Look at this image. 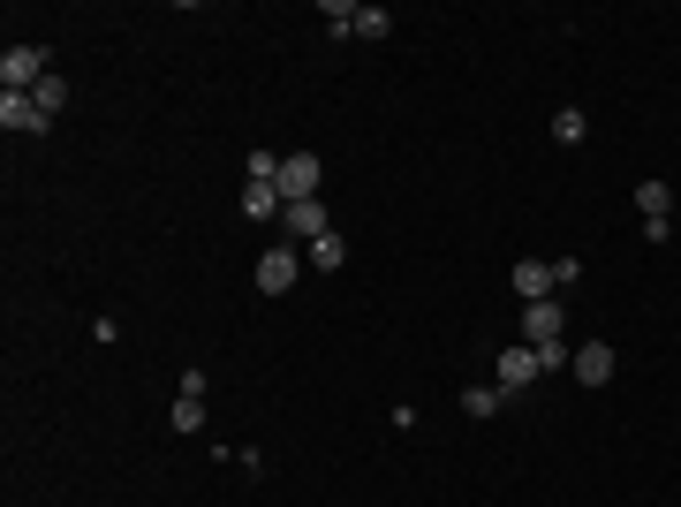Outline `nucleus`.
Listing matches in <instances>:
<instances>
[{
  "label": "nucleus",
  "mask_w": 681,
  "mask_h": 507,
  "mask_svg": "<svg viewBox=\"0 0 681 507\" xmlns=\"http://www.w3.org/2000/svg\"><path fill=\"white\" fill-rule=\"evenodd\" d=\"M53 76V53L46 46H8L0 53V91H38Z\"/></svg>",
  "instance_id": "nucleus-1"
},
{
  "label": "nucleus",
  "mask_w": 681,
  "mask_h": 507,
  "mask_svg": "<svg viewBox=\"0 0 681 507\" xmlns=\"http://www.w3.org/2000/svg\"><path fill=\"white\" fill-rule=\"evenodd\" d=\"M281 197L288 205L319 197V152H281Z\"/></svg>",
  "instance_id": "nucleus-2"
},
{
  "label": "nucleus",
  "mask_w": 681,
  "mask_h": 507,
  "mask_svg": "<svg viewBox=\"0 0 681 507\" xmlns=\"http://www.w3.org/2000/svg\"><path fill=\"white\" fill-rule=\"evenodd\" d=\"M0 129H8V137H15V129H23V137H46L53 122L38 114V99H30V91H0Z\"/></svg>",
  "instance_id": "nucleus-3"
},
{
  "label": "nucleus",
  "mask_w": 681,
  "mask_h": 507,
  "mask_svg": "<svg viewBox=\"0 0 681 507\" xmlns=\"http://www.w3.org/2000/svg\"><path fill=\"white\" fill-rule=\"evenodd\" d=\"M560 326H568V319H560V296L522 304V341H530V348H553V341H560Z\"/></svg>",
  "instance_id": "nucleus-4"
},
{
  "label": "nucleus",
  "mask_w": 681,
  "mask_h": 507,
  "mask_svg": "<svg viewBox=\"0 0 681 507\" xmlns=\"http://www.w3.org/2000/svg\"><path fill=\"white\" fill-rule=\"evenodd\" d=\"M296 273H304V258H296V250H265V258H258V296H288V288H296Z\"/></svg>",
  "instance_id": "nucleus-5"
},
{
  "label": "nucleus",
  "mask_w": 681,
  "mask_h": 507,
  "mask_svg": "<svg viewBox=\"0 0 681 507\" xmlns=\"http://www.w3.org/2000/svg\"><path fill=\"white\" fill-rule=\"evenodd\" d=\"M530 379H545V371H537V348H530V341H515V348H500V394H515V386H530Z\"/></svg>",
  "instance_id": "nucleus-6"
},
{
  "label": "nucleus",
  "mask_w": 681,
  "mask_h": 507,
  "mask_svg": "<svg viewBox=\"0 0 681 507\" xmlns=\"http://www.w3.org/2000/svg\"><path fill=\"white\" fill-rule=\"evenodd\" d=\"M568 371H575L583 386H606V379H614V348H606V341H583V348L568 356Z\"/></svg>",
  "instance_id": "nucleus-7"
},
{
  "label": "nucleus",
  "mask_w": 681,
  "mask_h": 507,
  "mask_svg": "<svg viewBox=\"0 0 681 507\" xmlns=\"http://www.w3.org/2000/svg\"><path fill=\"white\" fill-rule=\"evenodd\" d=\"M281 220H288V235H296V243H319V235H334V227H326V205H319V197H304V205H288Z\"/></svg>",
  "instance_id": "nucleus-8"
},
{
  "label": "nucleus",
  "mask_w": 681,
  "mask_h": 507,
  "mask_svg": "<svg viewBox=\"0 0 681 507\" xmlns=\"http://www.w3.org/2000/svg\"><path fill=\"white\" fill-rule=\"evenodd\" d=\"M515 296H522V304L560 296V288H553V265H545V258H522V265H515Z\"/></svg>",
  "instance_id": "nucleus-9"
},
{
  "label": "nucleus",
  "mask_w": 681,
  "mask_h": 507,
  "mask_svg": "<svg viewBox=\"0 0 681 507\" xmlns=\"http://www.w3.org/2000/svg\"><path fill=\"white\" fill-rule=\"evenodd\" d=\"M243 212H250V220H273V212H288L281 182H243Z\"/></svg>",
  "instance_id": "nucleus-10"
},
{
  "label": "nucleus",
  "mask_w": 681,
  "mask_h": 507,
  "mask_svg": "<svg viewBox=\"0 0 681 507\" xmlns=\"http://www.w3.org/2000/svg\"><path fill=\"white\" fill-rule=\"evenodd\" d=\"M636 205H644V220H667L674 212V189L667 182H636Z\"/></svg>",
  "instance_id": "nucleus-11"
},
{
  "label": "nucleus",
  "mask_w": 681,
  "mask_h": 507,
  "mask_svg": "<svg viewBox=\"0 0 681 507\" xmlns=\"http://www.w3.org/2000/svg\"><path fill=\"white\" fill-rule=\"evenodd\" d=\"M311 265H319V273H340V265H348V243H340V235H319V243H311Z\"/></svg>",
  "instance_id": "nucleus-12"
},
{
  "label": "nucleus",
  "mask_w": 681,
  "mask_h": 507,
  "mask_svg": "<svg viewBox=\"0 0 681 507\" xmlns=\"http://www.w3.org/2000/svg\"><path fill=\"white\" fill-rule=\"evenodd\" d=\"M174 432H205V394H174Z\"/></svg>",
  "instance_id": "nucleus-13"
},
{
  "label": "nucleus",
  "mask_w": 681,
  "mask_h": 507,
  "mask_svg": "<svg viewBox=\"0 0 681 507\" xmlns=\"http://www.w3.org/2000/svg\"><path fill=\"white\" fill-rule=\"evenodd\" d=\"M319 23H326L334 38H348V30H356V0H326V8H319Z\"/></svg>",
  "instance_id": "nucleus-14"
},
{
  "label": "nucleus",
  "mask_w": 681,
  "mask_h": 507,
  "mask_svg": "<svg viewBox=\"0 0 681 507\" xmlns=\"http://www.w3.org/2000/svg\"><path fill=\"white\" fill-rule=\"evenodd\" d=\"M30 99H38V114H46V122H53V114H61V107H69V84H61V76H46V84H38V91H30Z\"/></svg>",
  "instance_id": "nucleus-15"
},
{
  "label": "nucleus",
  "mask_w": 681,
  "mask_h": 507,
  "mask_svg": "<svg viewBox=\"0 0 681 507\" xmlns=\"http://www.w3.org/2000/svg\"><path fill=\"white\" fill-rule=\"evenodd\" d=\"M386 30H394L386 8H356V38H386Z\"/></svg>",
  "instance_id": "nucleus-16"
},
{
  "label": "nucleus",
  "mask_w": 681,
  "mask_h": 507,
  "mask_svg": "<svg viewBox=\"0 0 681 507\" xmlns=\"http://www.w3.org/2000/svg\"><path fill=\"white\" fill-rule=\"evenodd\" d=\"M583 129H591V122H583L575 107H560V114H553V137H560V145H583Z\"/></svg>",
  "instance_id": "nucleus-17"
},
{
  "label": "nucleus",
  "mask_w": 681,
  "mask_h": 507,
  "mask_svg": "<svg viewBox=\"0 0 681 507\" xmlns=\"http://www.w3.org/2000/svg\"><path fill=\"white\" fill-rule=\"evenodd\" d=\"M462 409H470V417H500V394H493V386H470Z\"/></svg>",
  "instance_id": "nucleus-18"
},
{
  "label": "nucleus",
  "mask_w": 681,
  "mask_h": 507,
  "mask_svg": "<svg viewBox=\"0 0 681 507\" xmlns=\"http://www.w3.org/2000/svg\"><path fill=\"white\" fill-rule=\"evenodd\" d=\"M250 182H281V152L258 145V152H250Z\"/></svg>",
  "instance_id": "nucleus-19"
}]
</instances>
